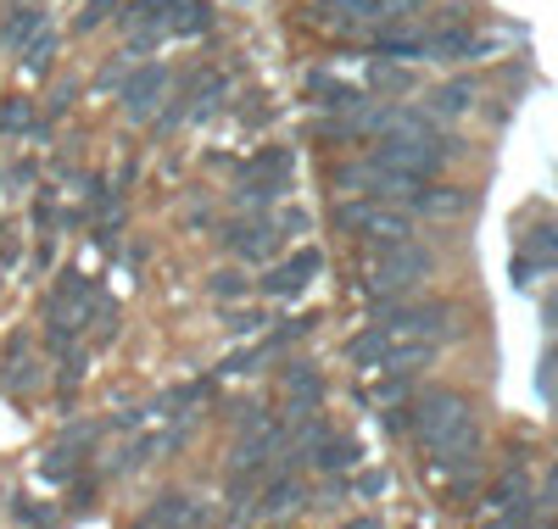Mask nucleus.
<instances>
[{"mask_svg": "<svg viewBox=\"0 0 558 529\" xmlns=\"http://www.w3.org/2000/svg\"><path fill=\"white\" fill-rule=\"evenodd\" d=\"M408 435L413 446L430 457V468H447L458 457L481 452V413L475 402L452 391V384H436V391L408 396Z\"/></svg>", "mask_w": 558, "mask_h": 529, "instance_id": "nucleus-1", "label": "nucleus"}, {"mask_svg": "<svg viewBox=\"0 0 558 529\" xmlns=\"http://www.w3.org/2000/svg\"><path fill=\"white\" fill-rule=\"evenodd\" d=\"M436 268H441L436 246H425L418 234L391 239V246H357V291L368 302H397V296L425 291Z\"/></svg>", "mask_w": 558, "mask_h": 529, "instance_id": "nucleus-2", "label": "nucleus"}, {"mask_svg": "<svg viewBox=\"0 0 558 529\" xmlns=\"http://www.w3.org/2000/svg\"><path fill=\"white\" fill-rule=\"evenodd\" d=\"M458 151L463 146H458L447 128H391V134H375V146H368V157H375V162H386V168H397V173H408L418 184L441 179Z\"/></svg>", "mask_w": 558, "mask_h": 529, "instance_id": "nucleus-3", "label": "nucleus"}, {"mask_svg": "<svg viewBox=\"0 0 558 529\" xmlns=\"http://www.w3.org/2000/svg\"><path fill=\"white\" fill-rule=\"evenodd\" d=\"M330 223H336V234L352 239V246H391V239L418 234L413 207H402V201H375V196H341L336 212H330Z\"/></svg>", "mask_w": 558, "mask_h": 529, "instance_id": "nucleus-4", "label": "nucleus"}, {"mask_svg": "<svg viewBox=\"0 0 558 529\" xmlns=\"http://www.w3.org/2000/svg\"><path fill=\"white\" fill-rule=\"evenodd\" d=\"M218 246L235 262H274V257H286V223L274 212H241L235 223L218 229Z\"/></svg>", "mask_w": 558, "mask_h": 529, "instance_id": "nucleus-5", "label": "nucleus"}, {"mask_svg": "<svg viewBox=\"0 0 558 529\" xmlns=\"http://www.w3.org/2000/svg\"><path fill=\"white\" fill-rule=\"evenodd\" d=\"M413 12H425V0H318L313 17L336 34H363L375 23H408Z\"/></svg>", "mask_w": 558, "mask_h": 529, "instance_id": "nucleus-6", "label": "nucleus"}, {"mask_svg": "<svg viewBox=\"0 0 558 529\" xmlns=\"http://www.w3.org/2000/svg\"><path fill=\"white\" fill-rule=\"evenodd\" d=\"M318 273H324V251H318V246H296L291 257H274L268 273L252 284V291L268 296V302H296Z\"/></svg>", "mask_w": 558, "mask_h": 529, "instance_id": "nucleus-7", "label": "nucleus"}, {"mask_svg": "<svg viewBox=\"0 0 558 529\" xmlns=\"http://www.w3.org/2000/svg\"><path fill=\"white\" fill-rule=\"evenodd\" d=\"M257 507L246 513V518H274V524H286V518H296L302 513V502H307V479H302V468H291V463H274L268 473H263V485H257V496H252Z\"/></svg>", "mask_w": 558, "mask_h": 529, "instance_id": "nucleus-8", "label": "nucleus"}, {"mask_svg": "<svg viewBox=\"0 0 558 529\" xmlns=\"http://www.w3.org/2000/svg\"><path fill=\"white\" fill-rule=\"evenodd\" d=\"M168 89H173V67L168 62H146L134 78H123V89H118L123 118L129 123H151L162 112V101H168Z\"/></svg>", "mask_w": 558, "mask_h": 529, "instance_id": "nucleus-9", "label": "nucleus"}, {"mask_svg": "<svg viewBox=\"0 0 558 529\" xmlns=\"http://www.w3.org/2000/svg\"><path fill=\"white\" fill-rule=\"evenodd\" d=\"M486 518L492 524H531L536 518V491H531V479H525L520 463L486 491Z\"/></svg>", "mask_w": 558, "mask_h": 529, "instance_id": "nucleus-10", "label": "nucleus"}, {"mask_svg": "<svg viewBox=\"0 0 558 529\" xmlns=\"http://www.w3.org/2000/svg\"><path fill=\"white\" fill-rule=\"evenodd\" d=\"M279 391H286V418H307V413L324 407L330 384H324V373L307 357H291L286 368H279Z\"/></svg>", "mask_w": 558, "mask_h": 529, "instance_id": "nucleus-11", "label": "nucleus"}, {"mask_svg": "<svg viewBox=\"0 0 558 529\" xmlns=\"http://www.w3.org/2000/svg\"><path fill=\"white\" fill-rule=\"evenodd\" d=\"M413 218H436V223H452V218H470L475 212V189L470 184H441V179H425L413 189Z\"/></svg>", "mask_w": 558, "mask_h": 529, "instance_id": "nucleus-12", "label": "nucleus"}, {"mask_svg": "<svg viewBox=\"0 0 558 529\" xmlns=\"http://www.w3.org/2000/svg\"><path fill=\"white\" fill-rule=\"evenodd\" d=\"M368 51H375V57H391V62H425V28L375 23V28H368Z\"/></svg>", "mask_w": 558, "mask_h": 529, "instance_id": "nucleus-13", "label": "nucleus"}, {"mask_svg": "<svg viewBox=\"0 0 558 529\" xmlns=\"http://www.w3.org/2000/svg\"><path fill=\"white\" fill-rule=\"evenodd\" d=\"M531 273H558V223H536L520 246V262H514V279L531 284Z\"/></svg>", "mask_w": 558, "mask_h": 529, "instance_id": "nucleus-14", "label": "nucleus"}, {"mask_svg": "<svg viewBox=\"0 0 558 529\" xmlns=\"http://www.w3.org/2000/svg\"><path fill=\"white\" fill-rule=\"evenodd\" d=\"M140 524H151V529H168V524H213V513L191 491H162L146 513H140Z\"/></svg>", "mask_w": 558, "mask_h": 529, "instance_id": "nucleus-15", "label": "nucleus"}, {"mask_svg": "<svg viewBox=\"0 0 558 529\" xmlns=\"http://www.w3.org/2000/svg\"><path fill=\"white\" fill-rule=\"evenodd\" d=\"M307 95H313V107L318 112H352V107H363L368 101V89H357V84H347V78H336V73H307Z\"/></svg>", "mask_w": 558, "mask_h": 529, "instance_id": "nucleus-16", "label": "nucleus"}, {"mask_svg": "<svg viewBox=\"0 0 558 529\" xmlns=\"http://www.w3.org/2000/svg\"><path fill=\"white\" fill-rule=\"evenodd\" d=\"M475 101H481V84H475V78H447V84H436V89H430L425 112H430V118H441V123H452V118H470V112H475Z\"/></svg>", "mask_w": 558, "mask_h": 529, "instance_id": "nucleus-17", "label": "nucleus"}, {"mask_svg": "<svg viewBox=\"0 0 558 529\" xmlns=\"http://www.w3.org/2000/svg\"><path fill=\"white\" fill-rule=\"evenodd\" d=\"M357 463H363V446H357L352 435H341L336 423H330V435H324V441L313 446V457H307V468L324 473V479H330V473H347V468H357Z\"/></svg>", "mask_w": 558, "mask_h": 529, "instance_id": "nucleus-18", "label": "nucleus"}, {"mask_svg": "<svg viewBox=\"0 0 558 529\" xmlns=\"http://www.w3.org/2000/svg\"><path fill=\"white\" fill-rule=\"evenodd\" d=\"M39 28H45V7L39 0H23V7H12V17L0 23V51H23Z\"/></svg>", "mask_w": 558, "mask_h": 529, "instance_id": "nucleus-19", "label": "nucleus"}, {"mask_svg": "<svg viewBox=\"0 0 558 529\" xmlns=\"http://www.w3.org/2000/svg\"><path fill=\"white\" fill-rule=\"evenodd\" d=\"M168 28H173V34L202 39V34H213V28H218V12L207 7V0H168Z\"/></svg>", "mask_w": 558, "mask_h": 529, "instance_id": "nucleus-20", "label": "nucleus"}, {"mask_svg": "<svg viewBox=\"0 0 558 529\" xmlns=\"http://www.w3.org/2000/svg\"><path fill=\"white\" fill-rule=\"evenodd\" d=\"M89 296H96V284H89V279H84L78 268H68V273L57 279V291H51V302H45V312H62V318H78Z\"/></svg>", "mask_w": 558, "mask_h": 529, "instance_id": "nucleus-21", "label": "nucleus"}, {"mask_svg": "<svg viewBox=\"0 0 558 529\" xmlns=\"http://www.w3.org/2000/svg\"><path fill=\"white\" fill-rule=\"evenodd\" d=\"M368 89H386V95H413V89H418V78H413V62L375 57V67H368Z\"/></svg>", "mask_w": 558, "mask_h": 529, "instance_id": "nucleus-22", "label": "nucleus"}, {"mask_svg": "<svg viewBox=\"0 0 558 529\" xmlns=\"http://www.w3.org/2000/svg\"><path fill=\"white\" fill-rule=\"evenodd\" d=\"M34 101L28 95H12V101H0V139H17V134H34Z\"/></svg>", "mask_w": 558, "mask_h": 529, "instance_id": "nucleus-23", "label": "nucleus"}, {"mask_svg": "<svg viewBox=\"0 0 558 529\" xmlns=\"http://www.w3.org/2000/svg\"><path fill=\"white\" fill-rule=\"evenodd\" d=\"M57 51H62V34H57V28H39V34L28 39V57H23V67H28V73H51Z\"/></svg>", "mask_w": 558, "mask_h": 529, "instance_id": "nucleus-24", "label": "nucleus"}, {"mask_svg": "<svg viewBox=\"0 0 558 529\" xmlns=\"http://www.w3.org/2000/svg\"><path fill=\"white\" fill-rule=\"evenodd\" d=\"M207 296L213 302H241V296H252V279L241 268H218V273H207Z\"/></svg>", "mask_w": 558, "mask_h": 529, "instance_id": "nucleus-25", "label": "nucleus"}, {"mask_svg": "<svg viewBox=\"0 0 558 529\" xmlns=\"http://www.w3.org/2000/svg\"><path fill=\"white\" fill-rule=\"evenodd\" d=\"M78 468H84V457H78L73 446H57V452H45V463H39V473L51 479V485H68V479H78Z\"/></svg>", "mask_w": 558, "mask_h": 529, "instance_id": "nucleus-26", "label": "nucleus"}, {"mask_svg": "<svg viewBox=\"0 0 558 529\" xmlns=\"http://www.w3.org/2000/svg\"><path fill=\"white\" fill-rule=\"evenodd\" d=\"M157 457V441H129L112 463H107V473H134V468H146Z\"/></svg>", "mask_w": 558, "mask_h": 529, "instance_id": "nucleus-27", "label": "nucleus"}, {"mask_svg": "<svg viewBox=\"0 0 558 529\" xmlns=\"http://www.w3.org/2000/svg\"><path fill=\"white\" fill-rule=\"evenodd\" d=\"M408 396H413V379H408V373H397V368L386 373V384L375 391V402H380V407H397V402H408Z\"/></svg>", "mask_w": 558, "mask_h": 529, "instance_id": "nucleus-28", "label": "nucleus"}, {"mask_svg": "<svg viewBox=\"0 0 558 529\" xmlns=\"http://www.w3.org/2000/svg\"><path fill=\"white\" fill-rule=\"evenodd\" d=\"M118 17V7H112V0H84V12H78V34H89V28H101V23H112Z\"/></svg>", "mask_w": 558, "mask_h": 529, "instance_id": "nucleus-29", "label": "nucleus"}, {"mask_svg": "<svg viewBox=\"0 0 558 529\" xmlns=\"http://www.w3.org/2000/svg\"><path fill=\"white\" fill-rule=\"evenodd\" d=\"M268 323V312H252V307H235V312H223V329L229 334H257Z\"/></svg>", "mask_w": 558, "mask_h": 529, "instance_id": "nucleus-30", "label": "nucleus"}, {"mask_svg": "<svg viewBox=\"0 0 558 529\" xmlns=\"http://www.w3.org/2000/svg\"><path fill=\"white\" fill-rule=\"evenodd\" d=\"M386 485H391V473H386V468H368V473H357V479H352V491H357L363 502L386 496Z\"/></svg>", "mask_w": 558, "mask_h": 529, "instance_id": "nucleus-31", "label": "nucleus"}, {"mask_svg": "<svg viewBox=\"0 0 558 529\" xmlns=\"http://www.w3.org/2000/svg\"><path fill=\"white\" fill-rule=\"evenodd\" d=\"M12 518H23V524H51L57 513H51V507H34L28 496H12Z\"/></svg>", "mask_w": 558, "mask_h": 529, "instance_id": "nucleus-32", "label": "nucleus"}, {"mask_svg": "<svg viewBox=\"0 0 558 529\" xmlns=\"http://www.w3.org/2000/svg\"><path fill=\"white\" fill-rule=\"evenodd\" d=\"M68 107H73V84H62V89L51 95V118H57V112H68Z\"/></svg>", "mask_w": 558, "mask_h": 529, "instance_id": "nucleus-33", "label": "nucleus"}, {"mask_svg": "<svg viewBox=\"0 0 558 529\" xmlns=\"http://www.w3.org/2000/svg\"><path fill=\"white\" fill-rule=\"evenodd\" d=\"M542 323H547V329H558V291L542 302Z\"/></svg>", "mask_w": 558, "mask_h": 529, "instance_id": "nucleus-34", "label": "nucleus"}]
</instances>
